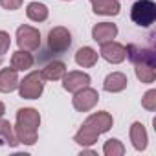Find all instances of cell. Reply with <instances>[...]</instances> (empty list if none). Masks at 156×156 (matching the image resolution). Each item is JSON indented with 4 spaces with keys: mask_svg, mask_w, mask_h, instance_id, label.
<instances>
[{
    "mask_svg": "<svg viewBox=\"0 0 156 156\" xmlns=\"http://www.w3.org/2000/svg\"><path fill=\"white\" fill-rule=\"evenodd\" d=\"M39 125H41V114L35 108H20L17 112V125H15V134L19 143L33 145L37 141Z\"/></svg>",
    "mask_w": 156,
    "mask_h": 156,
    "instance_id": "cell-1",
    "label": "cell"
},
{
    "mask_svg": "<svg viewBox=\"0 0 156 156\" xmlns=\"http://www.w3.org/2000/svg\"><path fill=\"white\" fill-rule=\"evenodd\" d=\"M72 46V33L62 28L57 26L53 30H50L48 33V46H46V55L48 57H59L64 55Z\"/></svg>",
    "mask_w": 156,
    "mask_h": 156,
    "instance_id": "cell-2",
    "label": "cell"
},
{
    "mask_svg": "<svg viewBox=\"0 0 156 156\" xmlns=\"http://www.w3.org/2000/svg\"><path fill=\"white\" fill-rule=\"evenodd\" d=\"M19 94L24 99H39L44 90V77L39 70L28 73L22 81H19Z\"/></svg>",
    "mask_w": 156,
    "mask_h": 156,
    "instance_id": "cell-3",
    "label": "cell"
},
{
    "mask_svg": "<svg viewBox=\"0 0 156 156\" xmlns=\"http://www.w3.org/2000/svg\"><path fill=\"white\" fill-rule=\"evenodd\" d=\"M130 19L140 28H149L156 20V4L152 0H138L130 9Z\"/></svg>",
    "mask_w": 156,
    "mask_h": 156,
    "instance_id": "cell-4",
    "label": "cell"
},
{
    "mask_svg": "<svg viewBox=\"0 0 156 156\" xmlns=\"http://www.w3.org/2000/svg\"><path fill=\"white\" fill-rule=\"evenodd\" d=\"M17 44L20 50H28V51H33V50H39L41 48V33L39 30L28 26V24H22L19 26L17 30Z\"/></svg>",
    "mask_w": 156,
    "mask_h": 156,
    "instance_id": "cell-5",
    "label": "cell"
},
{
    "mask_svg": "<svg viewBox=\"0 0 156 156\" xmlns=\"http://www.w3.org/2000/svg\"><path fill=\"white\" fill-rule=\"evenodd\" d=\"M98 101H99V94H98V90H94V88H90V87H85V88H81V90H77L75 96H73V99H72L73 108L79 110V112H88V110H92V108L98 105Z\"/></svg>",
    "mask_w": 156,
    "mask_h": 156,
    "instance_id": "cell-6",
    "label": "cell"
},
{
    "mask_svg": "<svg viewBox=\"0 0 156 156\" xmlns=\"http://www.w3.org/2000/svg\"><path fill=\"white\" fill-rule=\"evenodd\" d=\"M88 85H90V75L85 73V72L73 70V72H68V73L62 75V88L66 92L75 94L77 90H81V88H85Z\"/></svg>",
    "mask_w": 156,
    "mask_h": 156,
    "instance_id": "cell-7",
    "label": "cell"
},
{
    "mask_svg": "<svg viewBox=\"0 0 156 156\" xmlns=\"http://www.w3.org/2000/svg\"><path fill=\"white\" fill-rule=\"evenodd\" d=\"M99 55L107 61V62H112V64H119L127 59V50L123 44L119 42H114V41H108L105 44H101V51Z\"/></svg>",
    "mask_w": 156,
    "mask_h": 156,
    "instance_id": "cell-8",
    "label": "cell"
},
{
    "mask_svg": "<svg viewBox=\"0 0 156 156\" xmlns=\"http://www.w3.org/2000/svg\"><path fill=\"white\" fill-rule=\"evenodd\" d=\"M85 125H88L90 129H94L98 134H103V132H108L114 125V119L108 112L101 110V112H94L90 114L87 119H85Z\"/></svg>",
    "mask_w": 156,
    "mask_h": 156,
    "instance_id": "cell-9",
    "label": "cell"
},
{
    "mask_svg": "<svg viewBox=\"0 0 156 156\" xmlns=\"http://www.w3.org/2000/svg\"><path fill=\"white\" fill-rule=\"evenodd\" d=\"M127 57L136 64V62H145V64H152L156 66V55L152 50H147V48H141L138 44H129L127 48Z\"/></svg>",
    "mask_w": 156,
    "mask_h": 156,
    "instance_id": "cell-10",
    "label": "cell"
},
{
    "mask_svg": "<svg viewBox=\"0 0 156 156\" xmlns=\"http://www.w3.org/2000/svg\"><path fill=\"white\" fill-rule=\"evenodd\" d=\"M116 35H118V26L112 22H98L92 28V39L98 44H105V42L116 39Z\"/></svg>",
    "mask_w": 156,
    "mask_h": 156,
    "instance_id": "cell-11",
    "label": "cell"
},
{
    "mask_svg": "<svg viewBox=\"0 0 156 156\" xmlns=\"http://www.w3.org/2000/svg\"><path fill=\"white\" fill-rule=\"evenodd\" d=\"M19 87V75L15 68H2L0 70V92L9 94Z\"/></svg>",
    "mask_w": 156,
    "mask_h": 156,
    "instance_id": "cell-12",
    "label": "cell"
},
{
    "mask_svg": "<svg viewBox=\"0 0 156 156\" xmlns=\"http://www.w3.org/2000/svg\"><path fill=\"white\" fill-rule=\"evenodd\" d=\"M127 83H129V79H127L125 73H121V72H112V73L107 75V79H105V83H103V88H105L107 92L116 94V92L125 90V88H127Z\"/></svg>",
    "mask_w": 156,
    "mask_h": 156,
    "instance_id": "cell-13",
    "label": "cell"
},
{
    "mask_svg": "<svg viewBox=\"0 0 156 156\" xmlns=\"http://www.w3.org/2000/svg\"><path fill=\"white\" fill-rule=\"evenodd\" d=\"M130 141H132L136 151H145L147 149V141L149 140H147V130H145L143 123L134 121L130 125Z\"/></svg>",
    "mask_w": 156,
    "mask_h": 156,
    "instance_id": "cell-14",
    "label": "cell"
},
{
    "mask_svg": "<svg viewBox=\"0 0 156 156\" xmlns=\"http://www.w3.org/2000/svg\"><path fill=\"white\" fill-rule=\"evenodd\" d=\"M41 73L44 77V81H59V79H62V75L66 73V64L62 61H50L42 68Z\"/></svg>",
    "mask_w": 156,
    "mask_h": 156,
    "instance_id": "cell-15",
    "label": "cell"
},
{
    "mask_svg": "<svg viewBox=\"0 0 156 156\" xmlns=\"http://www.w3.org/2000/svg\"><path fill=\"white\" fill-rule=\"evenodd\" d=\"M33 64H35V59L28 50H19L11 55V68H15L17 72L30 70Z\"/></svg>",
    "mask_w": 156,
    "mask_h": 156,
    "instance_id": "cell-16",
    "label": "cell"
},
{
    "mask_svg": "<svg viewBox=\"0 0 156 156\" xmlns=\"http://www.w3.org/2000/svg\"><path fill=\"white\" fill-rule=\"evenodd\" d=\"M75 62L81 68H92L98 62V51L94 48H90V46H83L75 53Z\"/></svg>",
    "mask_w": 156,
    "mask_h": 156,
    "instance_id": "cell-17",
    "label": "cell"
},
{
    "mask_svg": "<svg viewBox=\"0 0 156 156\" xmlns=\"http://www.w3.org/2000/svg\"><path fill=\"white\" fill-rule=\"evenodd\" d=\"M98 138H99V134H98L94 129H90L88 125L83 123V127L75 132L73 141H75L77 145H81V147H90V145H94V143L98 141Z\"/></svg>",
    "mask_w": 156,
    "mask_h": 156,
    "instance_id": "cell-18",
    "label": "cell"
},
{
    "mask_svg": "<svg viewBox=\"0 0 156 156\" xmlns=\"http://www.w3.org/2000/svg\"><path fill=\"white\" fill-rule=\"evenodd\" d=\"M92 8L96 15H110V17L118 15L121 9L118 0H96V2H92Z\"/></svg>",
    "mask_w": 156,
    "mask_h": 156,
    "instance_id": "cell-19",
    "label": "cell"
},
{
    "mask_svg": "<svg viewBox=\"0 0 156 156\" xmlns=\"http://www.w3.org/2000/svg\"><path fill=\"white\" fill-rule=\"evenodd\" d=\"M134 72H136V77H138L141 83H145V85H151V83H154V79H156V70H154L152 64L136 62V64H134Z\"/></svg>",
    "mask_w": 156,
    "mask_h": 156,
    "instance_id": "cell-20",
    "label": "cell"
},
{
    "mask_svg": "<svg viewBox=\"0 0 156 156\" xmlns=\"http://www.w3.org/2000/svg\"><path fill=\"white\" fill-rule=\"evenodd\" d=\"M26 15L33 22H44L48 19V8L44 4H39V2H31L26 8Z\"/></svg>",
    "mask_w": 156,
    "mask_h": 156,
    "instance_id": "cell-21",
    "label": "cell"
},
{
    "mask_svg": "<svg viewBox=\"0 0 156 156\" xmlns=\"http://www.w3.org/2000/svg\"><path fill=\"white\" fill-rule=\"evenodd\" d=\"M0 138H2L9 147H17L19 145V140H17L13 125L8 119H2V118H0Z\"/></svg>",
    "mask_w": 156,
    "mask_h": 156,
    "instance_id": "cell-22",
    "label": "cell"
},
{
    "mask_svg": "<svg viewBox=\"0 0 156 156\" xmlns=\"http://www.w3.org/2000/svg\"><path fill=\"white\" fill-rule=\"evenodd\" d=\"M103 152H105L107 156H123V154H125V147H123V143H121L119 140L110 138V140L105 141Z\"/></svg>",
    "mask_w": 156,
    "mask_h": 156,
    "instance_id": "cell-23",
    "label": "cell"
},
{
    "mask_svg": "<svg viewBox=\"0 0 156 156\" xmlns=\"http://www.w3.org/2000/svg\"><path fill=\"white\" fill-rule=\"evenodd\" d=\"M141 107L149 112L156 110V90H149L145 92V96L141 98Z\"/></svg>",
    "mask_w": 156,
    "mask_h": 156,
    "instance_id": "cell-24",
    "label": "cell"
},
{
    "mask_svg": "<svg viewBox=\"0 0 156 156\" xmlns=\"http://www.w3.org/2000/svg\"><path fill=\"white\" fill-rule=\"evenodd\" d=\"M9 46H11L9 33H6V31H0V57H2L4 53H8Z\"/></svg>",
    "mask_w": 156,
    "mask_h": 156,
    "instance_id": "cell-25",
    "label": "cell"
},
{
    "mask_svg": "<svg viewBox=\"0 0 156 156\" xmlns=\"http://www.w3.org/2000/svg\"><path fill=\"white\" fill-rule=\"evenodd\" d=\"M0 6L4 9H9V11H15L22 6V0H0Z\"/></svg>",
    "mask_w": 156,
    "mask_h": 156,
    "instance_id": "cell-26",
    "label": "cell"
},
{
    "mask_svg": "<svg viewBox=\"0 0 156 156\" xmlns=\"http://www.w3.org/2000/svg\"><path fill=\"white\" fill-rule=\"evenodd\" d=\"M4 112H6V107H4V103H2V101H0V118L4 116Z\"/></svg>",
    "mask_w": 156,
    "mask_h": 156,
    "instance_id": "cell-27",
    "label": "cell"
},
{
    "mask_svg": "<svg viewBox=\"0 0 156 156\" xmlns=\"http://www.w3.org/2000/svg\"><path fill=\"white\" fill-rule=\"evenodd\" d=\"M90 2H96V0H90Z\"/></svg>",
    "mask_w": 156,
    "mask_h": 156,
    "instance_id": "cell-28",
    "label": "cell"
},
{
    "mask_svg": "<svg viewBox=\"0 0 156 156\" xmlns=\"http://www.w3.org/2000/svg\"><path fill=\"white\" fill-rule=\"evenodd\" d=\"M0 64H2V59H0Z\"/></svg>",
    "mask_w": 156,
    "mask_h": 156,
    "instance_id": "cell-29",
    "label": "cell"
}]
</instances>
